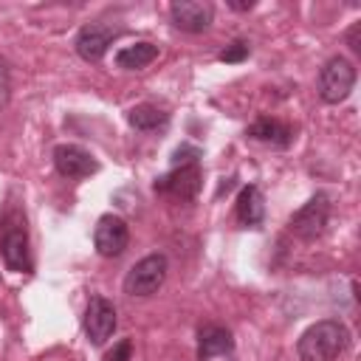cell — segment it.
<instances>
[{
	"instance_id": "6da1fadb",
	"label": "cell",
	"mask_w": 361,
	"mask_h": 361,
	"mask_svg": "<svg viewBox=\"0 0 361 361\" xmlns=\"http://www.w3.org/2000/svg\"><path fill=\"white\" fill-rule=\"evenodd\" d=\"M347 341H350V333L344 322L322 319L299 336L296 353H299V361H336L347 350Z\"/></svg>"
},
{
	"instance_id": "7a4b0ae2",
	"label": "cell",
	"mask_w": 361,
	"mask_h": 361,
	"mask_svg": "<svg viewBox=\"0 0 361 361\" xmlns=\"http://www.w3.org/2000/svg\"><path fill=\"white\" fill-rule=\"evenodd\" d=\"M0 254H3V262L8 271H17V274L31 271L25 217H20V212H14V209L0 214Z\"/></svg>"
},
{
	"instance_id": "3957f363",
	"label": "cell",
	"mask_w": 361,
	"mask_h": 361,
	"mask_svg": "<svg viewBox=\"0 0 361 361\" xmlns=\"http://www.w3.org/2000/svg\"><path fill=\"white\" fill-rule=\"evenodd\" d=\"M355 79H358V71L355 65L347 59V56H330L324 62V68L319 71V99L324 104H338L344 102L353 87H355Z\"/></svg>"
},
{
	"instance_id": "277c9868",
	"label": "cell",
	"mask_w": 361,
	"mask_h": 361,
	"mask_svg": "<svg viewBox=\"0 0 361 361\" xmlns=\"http://www.w3.org/2000/svg\"><path fill=\"white\" fill-rule=\"evenodd\" d=\"M327 223H330V197H327L324 192H316V195L290 217L288 228H290V234H296L299 240L313 243V240H319V237L324 234Z\"/></svg>"
},
{
	"instance_id": "5b68a950",
	"label": "cell",
	"mask_w": 361,
	"mask_h": 361,
	"mask_svg": "<svg viewBox=\"0 0 361 361\" xmlns=\"http://www.w3.org/2000/svg\"><path fill=\"white\" fill-rule=\"evenodd\" d=\"M166 257L164 254H149L144 259H138L127 276H124V293L127 296H152L164 279H166Z\"/></svg>"
},
{
	"instance_id": "8992f818",
	"label": "cell",
	"mask_w": 361,
	"mask_h": 361,
	"mask_svg": "<svg viewBox=\"0 0 361 361\" xmlns=\"http://www.w3.org/2000/svg\"><path fill=\"white\" fill-rule=\"evenodd\" d=\"M203 183V172L200 164H189V166H172L166 175L155 178V192L166 195L172 200H195Z\"/></svg>"
},
{
	"instance_id": "52a82bcc",
	"label": "cell",
	"mask_w": 361,
	"mask_h": 361,
	"mask_svg": "<svg viewBox=\"0 0 361 361\" xmlns=\"http://www.w3.org/2000/svg\"><path fill=\"white\" fill-rule=\"evenodd\" d=\"M82 324H85V336L90 338V344H96V347L104 344L116 333V324H118L113 302L104 299V296H90V302L85 307Z\"/></svg>"
},
{
	"instance_id": "ba28073f",
	"label": "cell",
	"mask_w": 361,
	"mask_h": 361,
	"mask_svg": "<svg viewBox=\"0 0 361 361\" xmlns=\"http://www.w3.org/2000/svg\"><path fill=\"white\" fill-rule=\"evenodd\" d=\"M130 243V228L118 214H102L93 228V245L102 257H121Z\"/></svg>"
},
{
	"instance_id": "9c48e42d",
	"label": "cell",
	"mask_w": 361,
	"mask_h": 361,
	"mask_svg": "<svg viewBox=\"0 0 361 361\" xmlns=\"http://www.w3.org/2000/svg\"><path fill=\"white\" fill-rule=\"evenodd\" d=\"M169 20L178 31L200 34L212 25L214 8H212V3H203V0H175L169 6Z\"/></svg>"
},
{
	"instance_id": "30bf717a",
	"label": "cell",
	"mask_w": 361,
	"mask_h": 361,
	"mask_svg": "<svg viewBox=\"0 0 361 361\" xmlns=\"http://www.w3.org/2000/svg\"><path fill=\"white\" fill-rule=\"evenodd\" d=\"M116 37H118V28H113L107 23H87V25L79 28V34L73 39V48L85 62H99L107 54L110 42Z\"/></svg>"
},
{
	"instance_id": "8fae6325",
	"label": "cell",
	"mask_w": 361,
	"mask_h": 361,
	"mask_svg": "<svg viewBox=\"0 0 361 361\" xmlns=\"http://www.w3.org/2000/svg\"><path fill=\"white\" fill-rule=\"evenodd\" d=\"M54 166H56V172L62 178H71V180L90 178L99 169L96 158L85 147H79V144H59V147H54Z\"/></svg>"
},
{
	"instance_id": "7c38bea8",
	"label": "cell",
	"mask_w": 361,
	"mask_h": 361,
	"mask_svg": "<svg viewBox=\"0 0 361 361\" xmlns=\"http://www.w3.org/2000/svg\"><path fill=\"white\" fill-rule=\"evenodd\" d=\"M234 214H237V223L245 226V228H259L262 220H265V197L259 192V186L248 183L240 189L237 195V203H234Z\"/></svg>"
},
{
	"instance_id": "4fadbf2b",
	"label": "cell",
	"mask_w": 361,
	"mask_h": 361,
	"mask_svg": "<svg viewBox=\"0 0 361 361\" xmlns=\"http://www.w3.org/2000/svg\"><path fill=\"white\" fill-rule=\"evenodd\" d=\"M231 350H234V338L226 327H220V324L200 327V333H197V358L200 361H209L214 355H226Z\"/></svg>"
},
{
	"instance_id": "5bb4252c",
	"label": "cell",
	"mask_w": 361,
	"mask_h": 361,
	"mask_svg": "<svg viewBox=\"0 0 361 361\" xmlns=\"http://www.w3.org/2000/svg\"><path fill=\"white\" fill-rule=\"evenodd\" d=\"M248 138L254 141H265V144H274V147H288L293 141V130L276 118H268V116H259L248 130H245Z\"/></svg>"
},
{
	"instance_id": "9a60e30c",
	"label": "cell",
	"mask_w": 361,
	"mask_h": 361,
	"mask_svg": "<svg viewBox=\"0 0 361 361\" xmlns=\"http://www.w3.org/2000/svg\"><path fill=\"white\" fill-rule=\"evenodd\" d=\"M152 59H158V45L147 42V39L124 45L121 51H116V68H121V71H141Z\"/></svg>"
},
{
	"instance_id": "2e32d148",
	"label": "cell",
	"mask_w": 361,
	"mask_h": 361,
	"mask_svg": "<svg viewBox=\"0 0 361 361\" xmlns=\"http://www.w3.org/2000/svg\"><path fill=\"white\" fill-rule=\"evenodd\" d=\"M127 121H130V127H135L141 133H155V130H164L169 124V113L158 104L144 102V104H135L127 110Z\"/></svg>"
},
{
	"instance_id": "e0dca14e",
	"label": "cell",
	"mask_w": 361,
	"mask_h": 361,
	"mask_svg": "<svg viewBox=\"0 0 361 361\" xmlns=\"http://www.w3.org/2000/svg\"><path fill=\"white\" fill-rule=\"evenodd\" d=\"M248 54H251L248 42H243V39H234L231 45H226V48L220 51V62H228V65H234V62H243V59H248Z\"/></svg>"
},
{
	"instance_id": "ac0fdd59",
	"label": "cell",
	"mask_w": 361,
	"mask_h": 361,
	"mask_svg": "<svg viewBox=\"0 0 361 361\" xmlns=\"http://www.w3.org/2000/svg\"><path fill=\"white\" fill-rule=\"evenodd\" d=\"M200 155H203V152H200L197 147H192V144H180V147L172 152V166H189V164H197Z\"/></svg>"
},
{
	"instance_id": "d6986e66",
	"label": "cell",
	"mask_w": 361,
	"mask_h": 361,
	"mask_svg": "<svg viewBox=\"0 0 361 361\" xmlns=\"http://www.w3.org/2000/svg\"><path fill=\"white\" fill-rule=\"evenodd\" d=\"M130 355H133V341L121 338L118 344H113V350L104 355V361H130Z\"/></svg>"
},
{
	"instance_id": "ffe728a7",
	"label": "cell",
	"mask_w": 361,
	"mask_h": 361,
	"mask_svg": "<svg viewBox=\"0 0 361 361\" xmlns=\"http://www.w3.org/2000/svg\"><path fill=\"white\" fill-rule=\"evenodd\" d=\"M344 39H347V45H350L355 54H361V20H358V23H353V25L347 28Z\"/></svg>"
},
{
	"instance_id": "44dd1931",
	"label": "cell",
	"mask_w": 361,
	"mask_h": 361,
	"mask_svg": "<svg viewBox=\"0 0 361 361\" xmlns=\"http://www.w3.org/2000/svg\"><path fill=\"white\" fill-rule=\"evenodd\" d=\"M228 6H231V8H237V11H245V8H251L254 3H228Z\"/></svg>"
}]
</instances>
